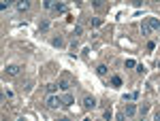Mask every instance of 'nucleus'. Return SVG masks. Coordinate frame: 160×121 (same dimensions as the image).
<instances>
[{
	"instance_id": "1",
	"label": "nucleus",
	"mask_w": 160,
	"mask_h": 121,
	"mask_svg": "<svg viewBox=\"0 0 160 121\" xmlns=\"http://www.w3.org/2000/svg\"><path fill=\"white\" fill-rule=\"evenodd\" d=\"M47 106H49V108H60V106H64V102H62L60 96L51 94V96H47Z\"/></svg>"
},
{
	"instance_id": "2",
	"label": "nucleus",
	"mask_w": 160,
	"mask_h": 121,
	"mask_svg": "<svg viewBox=\"0 0 160 121\" xmlns=\"http://www.w3.org/2000/svg\"><path fill=\"white\" fill-rule=\"evenodd\" d=\"M81 106H83L85 111H90V108H96V98H94V96H83V100H81Z\"/></svg>"
},
{
	"instance_id": "3",
	"label": "nucleus",
	"mask_w": 160,
	"mask_h": 121,
	"mask_svg": "<svg viewBox=\"0 0 160 121\" xmlns=\"http://www.w3.org/2000/svg\"><path fill=\"white\" fill-rule=\"evenodd\" d=\"M4 70H6V75H9V77H17V75H19V70H21V66H19V64H9Z\"/></svg>"
},
{
	"instance_id": "4",
	"label": "nucleus",
	"mask_w": 160,
	"mask_h": 121,
	"mask_svg": "<svg viewBox=\"0 0 160 121\" xmlns=\"http://www.w3.org/2000/svg\"><path fill=\"white\" fill-rule=\"evenodd\" d=\"M137 111H139V108H137V104H126V106H124V111H122V113H124V115H126V117H132V115H135V113H137Z\"/></svg>"
},
{
	"instance_id": "5",
	"label": "nucleus",
	"mask_w": 160,
	"mask_h": 121,
	"mask_svg": "<svg viewBox=\"0 0 160 121\" xmlns=\"http://www.w3.org/2000/svg\"><path fill=\"white\" fill-rule=\"evenodd\" d=\"M62 102H64V106H71V104H75V98H73V94H71V91H66V94L62 96Z\"/></svg>"
},
{
	"instance_id": "6",
	"label": "nucleus",
	"mask_w": 160,
	"mask_h": 121,
	"mask_svg": "<svg viewBox=\"0 0 160 121\" xmlns=\"http://www.w3.org/2000/svg\"><path fill=\"white\" fill-rule=\"evenodd\" d=\"M15 9H17V11H28V9H30V2H28V0H19V2L15 4Z\"/></svg>"
},
{
	"instance_id": "7",
	"label": "nucleus",
	"mask_w": 160,
	"mask_h": 121,
	"mask_svg": "<svg viewBox=\"0 0 160 121\" xmlns=\"http://www.w3.org/2000/svg\"><path fill=\"white\" fill-rule=\"evenodd\" d=\"M58 87H60V89H62L64 94H66V91H71V83H68V81H64V79H60V81H58Z\"/></svg>"
},
{
	"instance_id": "8",
	"label": "nucleus",
	"mask_w": 160,
	"mask_h": 121,
	"mask_svg": "<svg viewBox=\"0 0 160 121\" xmlns=\"http://www.w3.org/2000/svg\"><path fill=\"white\" fill-rule=\"evenodd\" d=\"M145 21L150 24V28H152V30H160V21H158V19H154V17H147Z\"/></svg>"
},
{
	"instance_id": "9",
	"label": "nucleus",
	"mask_w": 160,
	"mask_h": 121,
	"mask_svg": "<svg viewBox=\"0 0 160 121\" xmlns=\"http://www.w3.org/2000/svg\"><path fill=\"white\" fill-rule=\"evenodd\" d=\"M51 45H53V47H64L66 40L62 38V36H53V38H51Z\"/></svg>"
},
{
	"instance_id": "10",
	"label": "nucleus",
	"mask_w": 160,
	"mask_h": 121,
	"mask_svg": "<svg viewBox=\"0 0 160 121\" xmlns=\"http://www.w3.org/2000/svg\"><path fill=\"white\" fill-rule=\"evenodd\" d=\"M141 32H143V36H150V32H152V28H150V24L145 19L141 21Z\"/></svg>"
},
{
	"instance_id": "11",
	"label": "nucleus",
	"mask_w": 160,
	"mask_h": 121,
	"mask_svg": "<svg viewBox=\"0 0 160 121\" xmlns=\"http://www.w3.org/2000/svg\"><path fill=\"white\" fill-rule=\"evenodd\" d=\"M147 111H150V104H147V102H143V104L139 106V115H141V117L145 119V115H147Z\"/></svg>"
},
{
	"instance_id": "12",
	"label": "nucleus",
	"mask_w": 160,
	"mask_h": 121,
	"mask_svg": "<svg viewBox=\"0 0 160 121\" xmlns=\"http://www.w3.org/2000/svg\"><path fill=\"white\" fill-rule=\"evenodd\" d=\"M96 72H98V75H100V77H105V75H107V72H109V68H107V66H105V64H98V66H96Z\"/></svg>"
},
{
	"instance_id": "13",
	"label": "nucleus",
	"mask_w": 160,
	"mask_h": 121,
	"mask_svg": "<svg viewBox=\"0 0 160 121\" xmlns=\"http://www.w3.org/2000/svg\"><path fill=\"white\" fill-rule=\"evenodd\" d=\"M90 26L98 28V26H103V19H100V17H92V19H90Z\"/></svg>"
},
{
	"instance_id": "14",
	"label": "nucleus",
	"mask_w": 160,
	"mask_h": 121,
	"mask_svg": "<svg viewBox=\"0 0 160 121\" xmlns=\"http://www.w3.org/2000/svg\"><path fill=\"white\" fill-rule=\"evenodd\" d=\"M111 85H113V87H122V79L118 77V75H113V77H111Z\"/></svg>"
},
{
	"instance_id": "15",
	"label": "nucleus",
	"mask_w": 160,
	"mask_h": 121,
	"mask_svg": "<svg viewBox=\"0 0 160 121\" xmlns=\"http://www.w3.org/2000/svg\"><path fill=\"white\" fill-rule=\"evenodd\" d=\"M81 34H83V28H81V26H75V28H73V38H77Z\"/></svg>"
},
{
	"instance_id": "16",
	"label": "nucleus",
	"mask_w": 160,
	"mask_h": 121,
	"mask_svg": "<svg viewBox=\"0 0 160 121\" xmlns=\"http://www.w3.org/2000/svg\"><path fill=\"white\" fill-rule=\"evenodd\" d=\"M103 117H105V121H111V117H113V111H111V106L103 113Z\"/></svg>"
},
{
	"instance_id": "17",
	"label": "nucleus",
	"mask_w": 160,
	"mask_h": 121,
	"mask_svg": "<svg viewBox=\"0 0 160 121\" xmlns=\"http://www.w3.org/2000/svg\"><path fill=\"white\" fill-rule=\"evenodd\" d=\"M53 4H56L53 0H45V2H43V6H45L47 11H53Z\"/></svg>"
},
{
	"instance_id": "18",
	"label": "nucleus",
	"mask_w": 160,
	"mask_h": 121,
	"mask_svg": "<svg viewBox=\"0 0 160 121\" xmlns=\"http://www.w3.org/2000/svg\"><path fill=\"white\" fill-rule=\"evenodd\" d=\"M53 11H56V13H64V11H66V6H64V4H58V2H56V4H53Z\"/></svg>"
},
{
	"instance_id": "19",
	"label": "nucleus",
	"mask_w": 160,
	"mask_h": 121,
	"mask_svg": "<svg viewBox=\"0 0 160 121\" xmlns=\"http://www.w3.org/2000/svg\"><path fill=\"white\" fill-rule=\"evenodd\" d=\"M56 89H58V85H56V83H49V85H47V91H49V96H51V94H56Z\"/></svg>"
},
{
	"instance_id": "20",
	"label": "nucleus",
	"mask_w": 160,
	"mask_h": 121,
	"mask_svg": "<svg viewBox=\"0 0 160 121\" xmlns=\"http://www.w3.org/2000/svg\"><path fill=\"white\" fill-rule=\"evenodd\" d=\"M124 66H126V68H137V62H135V60H126Z\"/></svg>"
},
{
	"instance_id": "21",
	"label": "nucleus",
	"mask_w": 160,
	"mask_h": 121,
	"mask_svg": "<svg viewBox=\"0 0 160 121\" xmlns=\"http://www.w3.org/2000/svg\"><path fill=\"white\" fill-rule=\"evenodd\" d=\"M9 6H11V2H9V0H2V2H0V9H2V11H6Z\"/></svg>"
},
{
	"instance_id": "22",
	"label": "nucleus",
	"mask_w": 160,
	"mask_h": 121,
	"mask_svg": "<svg viewBox=\"0 0 160 121\" xmlns=\"http://www.w3.org/2000/svg\"><path fill=\"white\" fill-rule=\"evenodd\" d=\"M49 28V21H41L39 24V30H47Z\"/></svg>"
},
{
	"instance_id": "23",
	"label": "nucleus",
	"mask_w": 160,
	"mask_h": 121,
	"mask_svg": "<svg viewBox=\"0 0 160 121\" xmlns=\"http://www.w3.org/2000/svg\"><path fill=\"white\" fill-rule=\"evenodd\" d=\"M137 72L143 75V72H145V66H143V64H137Z\"/></svg>"
},
{
	"instance_id": "24",
	"label": "nucleus",
	"mask_w": 160,
	"mask_h": 121,
	"mask_svg": "<svg viewBox=\"0 0 160 121\" xmlns=\"http://www.w3.org/2000/svg\"><path fill=\"white\" fill-rule=\"evenodd\" d=\"M2 98H4V100H6V98H13V91H11V89H6V91L2 94Z\"/></svg>"
},
{
	"instance_id": "25",
	"label": "nucleus",
	"mask_w": 160,
	"mask_h": 121,
	"mask_svg": "<svg viewBox=\"0 0 160 121\" xmlns=\"http://www.w3.org/2000/svg\"><path fill=\"white\" fill-rule=\"evenodd\" d=\"M115 121H126V115H124V113H118V115H115Z\"/></svg>"
},
{
	"instance_id": "26",
	"label": "nucleus",
	"mask_w": 160,
	"mask_h": 121,
	"mask_svg": "<svg viewBox=\"0 0 160 121\" xmlns=\"http://www.w3.org/2000/svg\"><path fill=\"white\" fill-rule=\"evenodd\" d=\"M147 49H150V51H154V49H156V42H154V40H150V42H147Z\"/></svg>"
},
{
	"instance_id": "27",
	"label": "nucleus",
	"mask_w": 160,
	"mask_h": 121,
	"mask_svg": "<svg viewBox=\"0 0 160 121\" xmlns=\"http://www.w3.org/2000/svg\"><path fill=\"white\" fill-rule=\"evenodd\" d=\"M30 87H32V81H28V83L24 85V91H30Z\"/></svg>"
},
{
	"instance_id": "28",
	"label": "nucleus",
	"mask_w": 160,
	"mask_h": 121,
	"mask_svg": "<svg viewBox=\"0 0 160 121\" xmlns=\"http://www.w3.org/2000/svg\"><path fill=\"white\" fill-rule=\"evenodd\" d=\"M154 121H160V113H156V115H154Z\"/></svg>"
},
{
	"instance_id": "29",
	"label": "nucleus",
	"mask_w": 160,
	"mask_h": 121,
	"mask_svg": "<svg viewBox=\"0 0 160 121\" xmlns=\"http://www.w3.org/2000/svg\"><path fill=\"white\" fill-rule=\"evenodd\" d=\"M58 121H71V119L68 117H62V119H58Z\"/></svg>"
},
{
	"instance_id": "30",
	"label": "nucleus",
	"mask_w": 160,
	"mask_h": 121,
	"mask_svg": "<svg viewBox=\"0 0 160 121\" xmlns=\"http://www.w3.org/2000/svg\"><path fill=\"white\" fill-rule=\"evenodd\" d=\"M158 68H160V60H158Z\"/></svg>"
}]
</instances>
